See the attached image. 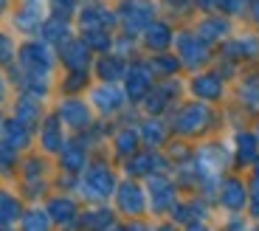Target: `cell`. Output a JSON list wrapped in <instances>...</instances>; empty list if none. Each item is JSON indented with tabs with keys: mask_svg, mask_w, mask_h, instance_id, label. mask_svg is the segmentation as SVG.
Instances as JSON below:
<instances>
[{
	"mask_svg": "<svg viewBox=\"0 0 259 231\" xmlns=\"http://www.w3.org/2000/svg\"><path fill=\"white\" fill-rule=\"evenodd\" d=\"M136 147H138V133H136V130H130V127L118 130V133H116L118 155H133V152H136Z\"/></svg>",
	"mask_w": 259,
	"mask_h": 231,
	"instance_id": "obj_22",
	"label": "cell"
},
{
	"mask_svg": "<svg viewBox=\"0 0 259 231\" xmlns=\"http://www.w3.org/2000/svg\"><path fill=\"white\" fill-rule=\"evenodd\" d=\"M57 119L59 124H68L73 130H82L91 124V107L82 102V99H62L57 110Z\"/></svg>",
	"mask_w": 259,
	"mask_h": 231,
	"instance_id": "obj_7",
	"label": "cell"
},
{
	"mask_svg": "<svg viewBox=\"0 0 259 231\" xmlns=\"http://www.w3.org/2000/svg\"><path fill=\"white\" fill-rule=\"evenodd\" d=\"M192 93L194 96H200V99H206V102H211V99H217L223 93V85H220V79L211 76V73H206V76H194Z\"/></svg>",
	"mask_w": 259,
	"mask_h": 231,
	"instance_id": "obj_19",
	"label": "cell"
},
{
	"mask_svg": "<svg viewBox=\"0 0 259 231\" xmlns=\"http://www.w3.org/2000/svg\"><path fill=\"white\" fill-rule=\"evenodd\" d=\"M113 186H116V178H113V172L107 167H93L84 175V192H91L88 198L102 200L113 192Z\"/></svg>",
	"mask_w": 259,
	"mask_h": 231,
	"instance_id": "obj_10",
	"label": "cell"
},
{
	"mask_svg": "<svg viewBox=\"0 0 259 231\" xmlns=\"http://www.w3.org/2000/svg\"><path fill=\"white\" fill-rule=\"evenodd\" d=\"M23 231H48V214L46 212L23 214Z\"/></svg>",
	"mask_w": 259,
	"mask_h": 231,
	"instance_id": "obj_25",
	"label": "cell"
},
{
	"mask_svg": "<svg viewBox=\"0 0 259 231\" xmlns=\"http://www.w3.org/2000/svg\"><path fill=\"white\" fill-rule=\"evenodd\" d=\"M163 124L161 122H155V119H149V122H144V127H141V138L147 144H158V141H163Z\"/></svg>",
	"mask_w": 259,
	"mask_h": 231,
	"instance_id": "obj_26",
	"label": "cell"
},
{
	"mask_svg": "<svg viewBox=\"0 0 259 231\" xmlns=\"http://www.w3.org/2000/svg\"><path fill=\"white\" fill-rule=\"evenodd\" d=\"M82 161H84L82 147H76V144H65L62 147V164L71 169V172H76V169L82 167Z\"/></svg>",
	"mask_w": 259,
	"mask_h": 231,
	"instance_id": "obj_24",
	"label": "cell"
},
{
	"mask_svg": "<svg viewBox=\"0 0 259 231\" xmlns=\"http://www.w3.org/2000/svg\"><path fill=\"white\" fill-rule=\"evenodd\" d=\"M163 231H169V228H163Z\"/></svg>",
	"mask_w": 259,
	"mask_h": 231,
	"instance_id": "obj_33",
	"label": "cell"
},
{
	"mask_svg": "<svg viewBox=\"0 0 259 231\" xmlns=\"http://www.w3.org/2000/svg\"><path fill=\"white\" fill-rule=\"evenodd\" d=\"M118 206H121L127 214H138L144 209V192L138 186H133V183H124V186L118 189Z\"/></svg>",
	"mask_w": 259,
	"mask_h": 231,
	"instance_id": "obj_18",
	"label": "cell"
},
{
	"mask_svg": "<svg viewBox=\"0 0 259 231\" xmlns=\"http://www.w3.org/2000/svg\"><path fill=\"white\" fill-rule=\"evenodd\" d=\"M9 9H12V0H0V17L9 14Z\"/></svg>",
	"mask_w": 259,
	"mask_h": 231,
	"instance_id": "obj_30",
	"label": "cell"
},
{
	"mask_svg": "<svg viewBox=\"0 0 259 231\" xmlns=\"http://www.w3.org/2000/svg\"><path fill=\"white\" fill-rule=\"evenodd\" d=\"M189 231H206V228H200V225H192V228H189Z\"/></svg>",
	"mask_w": 259,
	"mask_h": 231,
	"instance_id": "obj_32",
	"label": "cell"
},
{
	"mask_svg": "<svg viewBox=\"0 0 259 231\" xmlns=\"http://www.w3.org/2000/svg\"><path fill=\"white\" fill-rule=\"evenodd\" d=\"M228 34V23L223 17H206L197 26V37L203 40V43H217V40H223Z\"/></svg>",
	"mask_w": 259,
	"mask_h": 231,
	"instance_id": "obj_17",
	"label": "cell"
},
{
	"mask_svg": "<svg viewBox=\"0 0 259 231\" xmlns=\"http://www.w3.org/2000/svg\"><path fill=\"white\" fill-rule=\"evenodd\" d=\"M71 26H68V20H59V17H46L42 28H39V40L46 45H65L71 40Z\"/></svg>",
	"mask_w": 259,
	"mask_h": 231,
	"instance_id": "obj_13",
	"label": "cell"
},
{
	"mask_svg": "<svg viewBox=\"0 0 259 231\" xmlns=\"http://www.w3.org/2000/svg\"><path fill=\"white\" fill-rule=\"evenodd\" d=\"M59 59L71 71H88V65H91V48L82 43V37H71L65 45H59Z\"/></svg>",
	"mask_w": 259,
	"mask_h": 231,
	"instance_id": "obj_8",
	"label": "cell"
},
{
	"mask_svg": "<svg viewBox=\"0 0 259 231\" xmlns=\"http://www.w3.org/2000/svg\"><path fill=\"white\" fill-rule=\"evenodd\" d=\"M127 102V93H124L118 85H99V88L91 90V104L104 115H113L124 107Z\"/></svg>",
	"mask_w": 259,
	"mask_h": 231,
	"instance_id": "obj_3",
	"label": "cell"
},
{
	"mask_svg": "<svg viewBox=\"0 0 259 231\" xmlns=\"http://www.w3.org/2000/svg\"><path fill=\"white\" fill-rule=\"evenodd\" d=\"M169 43H172V31H169L166 23H152L144 31V45H147L149 51H163Z\"/></svg>",
	"mask_w": 259,
	"mask_h": 231,
	"instance_id": "obj_16",
	"label": "cell"
},
{
	"mask_svg": "<svg viewBox=\"0 0 259 231\" xmlns=\"http://www.w3.org/2000/svg\"><path fill=\"white\" fill-rule=\"evenodd\" d=\"M48 6H51V17L68 20L76 12V0H48Z\"/></svg>",
	"mask_w": 259,
	"mask_h": 231,
	"instance_id": "obj_27",
	"label": "cell"
},
{
	"mask_svg": "<svg viewBox=\"0 0 259 231\" xmlns=\"http://www.w3.org/2000/svg\"><path fill=\"white\" fill-rule=\"evenodd\" d=\"M39 115H42V107H39V99L28 96V93H20L14 99V115L20 124H26V127H34L39 122Z\"/></svg>",
	"mask_w": 259,
	"mask_h": 231,
	"instance_id": "obj_12",
	"label": "cell"
},
{
	"mask_svg": "<svg viewBox=\"0 0 259 231\" xmlns=\"http://www.w3.org/2000/svg\"><path fill=\"white\" fill-rule=\"evenodd\" d=\"M12 23L17 31L23 34H34L42 28V23H46V14H42V9H39L37 0H23V6H17L12 12Z\"/></svg>",
	"mask_w": 259,
	"mask_h": 231,
	"instance_id": "obj_6",
	"label": "cell"
},
{
	"mask_svg": "<svg viewBox=\"0 0 259 231\" xmlns=\"http://www.w3.org/2000/svg\"><path fill=\"white\" fill-rule=\"evenodd\" d=\"M14 59H17V45H14V37L0 28V68H3V71L12 68Z\"/></svg>",
	"mask_w": 259,
	"mask_h": 231,
	"instance_id": "obj_21",
	"label": "cell"
},
{
	"mask_svg": "<svg viewBox=\"0 0 259 231\" xmlns=\"http://www.w3.org/2000/svg\"><path fill=\"white\" fill-rule=\"evenodd\" d=\"M208 59V48L197 34H178V62L186 68H197Z\"/></svg>",
	"mask_w": 259,
	"mask_h": 231,
	"instance_id": "obj_4",
	"label": "cell"
},
{
	"mask_svg": "<svg viewBox=\"0 0 259 231\" xmlns=\"http://www.w3.org/2000/svg\"><path fill=\"white\" fill-rule=\"evenodd\" d=\"M178 68H181V62H178L175 57H155V59H152V71H161V73H175Z\"/></svg>",
	"mask_w": 259,
	"mask_h": 231,
	"instance_id": "obj_28",
	"label": "cell"
},
{
	"mask_svg": "<svg viewBox=\"0 0 259 231\" xmlns=\"http://www.w3.org/2000/svg\"><path fill=\"white\" fill-rule=\"evenodd\" d=\"M39 127H42L39 130V147H42V152H59V149L65 147L62 144V130H59V119L57 115H48Z\"/></svg>",
	"mask_w": 259,
	"mask_h": 231,
	"instance_id": "obj_15",
	"label": "cell"
},
{
	"mask_svg": "<svg viewBox=\"0 0 259 231\" xmlns=\"http://www.w3.org/2000/svg\"><path fill=\"white\" fill-rule=\"evenodd\" d=\"M3 124H6V119H3V113H0V135H3Z\"/></svg>",
	"mask_w": 259,
	"mask_h": 231,
	"instance_id": "obj_31",
	"label": "cell"
},
{
	"mask_svg": "<svg viewBox=\"0 0 259 231\" xmlns=\"http://www.w3.org/2000/svg\"><path fill=\"white\" fill-rule=\"evenodd\" d=\"M152 12H155V6H152L149 0H124L118 20L124 23V28H127L130 34L147 31V28L152 26Z\"/></svg>",
	"mask_w": 259,
	"mask_h": 231,
	"instance_id": "obj_2",
	"label": "cell"
},
{
	"mask_svg": "<svg viewBox=\"0 0 259 231\" xmlns=\"http://www.w3.org/2000/svg\"><path fill=\"white\" fill-rule=\"evenodd\" d=\"M9 99V76H6V71L0 68V104Z\"/></svg>",
	"mask_w": 259,
	"mask_h": 231,
	"instance_id": "obj_29",
	"label": "cell"
},
{
	"mask_svg": "<svg viewBox=\"0 0 259 231\" xmlns=\"http://www.w3.org/2000/svg\"><path fill=\"white\" fill-rule=\"evenodd\" d=\"M0 138H3L14 152H20V149H26L28 144H31V127L20 124L17 119H6V124H3V135H0Z\"/></svg>",
	"mask_w": 259,
	"mask_h": 231,
	"instance_id": "obj_14",
	"label": "cell"
},
{
	"mask_svg": "<svg viewBox=\"0 0 259 231\" xmlns=\"http://www.w3.org/2000/svg\"><path fill=\"white\" fill-rule=\"evenodd\" d=\"M124 73H127V65H124V57H118V54H107V57H102L96 62V76L102 85H116L124 79Z\"/></svg>",
	"mask_w": 259,
	"mask_h": 231,
	"instance_id": "obj_11",
	"label": "cell"
},
{
	"mask_svg": "<svg viewBox=\"0 0 259 231\" xmlns=\"http://www.w3.org/2000/svg\"><path fill=\"white\" fill-rule=\"evenodd\" d=\"M73 203L71 200H65V198H54L51 203H48V214H51L57 223H62V220H68V217H73Z\"/></svg>",
	"mask_w": 259,
	"mask_h": 231,
	"instance_id": "obj_23",
	"label": "cell"
},
{
	"mask_svg": "<svg viewBox=\"0 0 259 231\" xmlns=\"http://www.w3.org/2000/svg\"><path fill=\"white\" fill-rule=\"evenodd\" d=\"M14 65L26 73H48V76H51V68H54L51 45H46L42 40H28V43H23L17 48Z\"/></svg>",
	"mask_w": 259,
	"mask_h": 231,
	"instance_id": "obj_1",
	"label": "cell"
},
{
	"mask_svg": "<svg viewBox=\"0 0 259 231\" xmlns=\"http://www.w3.org/2000/svg\"><path fill=\"white\" fill-rule=\"evenodd\" d=\"M208 122V107L200 102L194 104H186L183 110H178L175 115V130L178 133H197V130H203Z\"/></svg>",
	"mask_w": 259,
	"mask_h": 231,
	"instance_id": "obj_9",
	"label": "cell"
},
{
	"mask_svg": "<svg viewBox=\"0 0 259 231\" xmlns=\"http://www.w3.org/2000/svg\"><path fill=\"white\" fill-rule=\"evenodd\" d=\"M14 220H23V209H20L17 198L12 192H0V225H12Z\"/></svg>",
	"mask_w": 259,
	"mask_h": 231,
	"instance_id": "obj_20",
	"label": "cell"
},
{
	"mask_svg": "<svg viewBox=\"0 0 259 231\" xmlns=\"http://www.w3.org/2000/svg\"><path fill=\"white\" fill-rule=\"evenodd\" d=\"M152 90V73H149L147 65H127V73H124V93H127V99H133V102H138V99H144Z\"/></svg>",
	"mask_w": 259,
	"mask_h": 231,
	"instance_id": "obj_5",
	"label": "cell"
}]
</instances>
